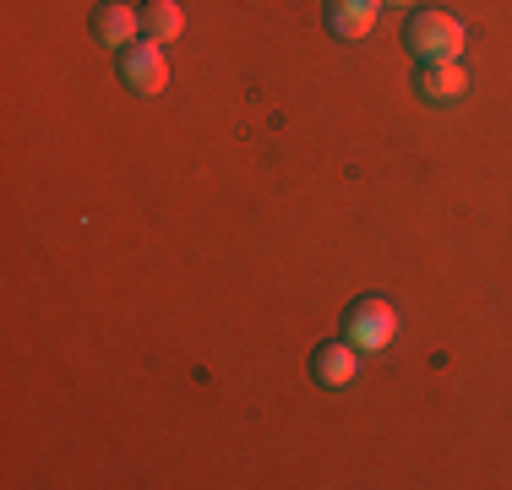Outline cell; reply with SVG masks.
<instances>
[{
	"mask_svg": "<svg viewBox=\"0 0 512 490\" xmlns=\"http://www.w3.org/2000/svg\"><path fill=\"white\" fill-rule=\"evenodd\" d=\"M414 93H420L425 104H458V98L469 93V71H463L458 60H420Z\"/></svg>",
	"mask_w": 512,
	"mask_h": 490,
	"instance_id": "cell-4",
	"label": "cell"
},
{
	"mask_svg": "<svg viewBox=\"0 0 512 490\" xmlns=\"http://www.w3.org/2000/svg\"><path fill=\"white\" fill-rule=\"evenodd\" d=\"M355 371H360V349L349 338H333V343H322V349L311 354V376H316V387H327V392L349 387Z\"/></svg>",
	"mask_w": 512,
	"mask_h": 490,
	"instance_id": "cell-5",
	"label": "cell"
},
{
	"mask_svg": "<svg viewBox=\"0 0 512 490\" xmlns=\"http://www.w3.org/2000/svg\"><path fill=\"white\" fill-rule=\"evenodd\" d=\"M120 82H126L137 98H158L169 88V60L153 39L148 44H126L120 49Z\"/></svg>",
	"mask_w": 512,
	"mask_h": 490,
	"instance_id": "cell-2",
	"label": "cell"
},
{
	"mask_svg": "<svg viewBox=\"0 0 512 490\" xmlns=\"http://www.w3.org/2000/svg\"><path fill=\"white\" fill-rule=\"evenodd\" d=\"M398 333V316H393V305L387 300H355V311H349V343H355L360 354H382L387 343H393Z\"/></svg>",
	"mask_w": 512,
	"mask_h": 490,
	"instance_id": "cell-3",
	"label": "cell"
},
{
	"mask_svg": "<svg viewBox=\"0 0 512 490\" xmlns=\"http://www.w3.org/2000/svg\"><path fill=\"white\" fill-rule=\"evenodd\" d=\"M393 6H409V0H393Z\"/></svg>",
	"mask_w": 512,
	"mask_h": 490,
	"instance_id": "cell-9",
	"label": "cell"
},
{
	"mask_svg": "<svg viewBox=\"0 0 512 490\" xmlns=\"http://www.w3.org/2000/svg\"><path fill=\"white\" fill-rule=\"evenodd\" d=\"M142 28H148L153 44H175L180 33H186V11H180V0H148V6H142Z\"/></svg>",
	"mask_w": 512,
	"mask_h": 490,
	"instance_id": "cell-8",
	"label": "cell"
},
{
	"mask_svg": "<svg viewBox=\"0 0 512 490\" xmlns=\"http://www.w3.org/2000/svg\"><path fill=\"white\" fill-rule=\"evenodd\" d=\"M376 6L382 0H327V28L338 33V39H365L376 22Z\"/></svg>",
	"mask_w": 512,
	"mask_h": 490,
	"instance_id": "cell-7",
	"label": "cell"
},
{
	"mask_svg": "<svg viewBox=\"0 0 512 490\" xmlns=\"http://www.w3.org/2000/svg\"><path fill=\"white\" fill-rule=\"evenodd\" d=\"M137 28H142V11L120 6V0H104V6L93 11V44L115 49V55L126 44H137Z\"/></svg>",
	"mask_w": 512,
	"mask_h": 490,
	"instance_id": "cell-6",
	"label": "cell"
},
{
	"mask_svg": "<svg viewBox=\"0 0 512 490\" xmlns=\"http://www.w3.org/2000/svg\"><path fill=\"white\" fill-rule=\"evenodd\" d=\"M404 44L414 49V60H458L463 55V22L447 11H414Z\"/></svg>",
	"mask_w": 512,
	"mask_h": 490,
	"instance_id": "cell-1",
	"label": "cell"
}]
</instances>
